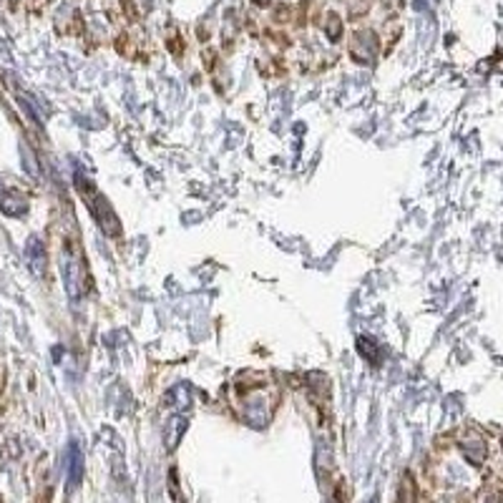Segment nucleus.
Returning <instances> with one entry per match:
<instances>
[{
	"label": "nucleus",
	"mask_w": 503,
	"mask_h": 503,
	"mask_svg": "<svg viewBox=\"0 0 503 503\" xmlns=\"http://www.w3.org/2000/svg\"><path fill=\"white\" fill-rule=\"evenodd\" d=\"M76 189H79L81 199H83V204L88 206V212L93 214V219L99 222V226L108 237H121V222L119 217L113 214L111 204L106 201V197L96 189L91 179H88L83 172H76Z\"/></svg>",
	"instance_id": "obj_1"
},
{
	"label": "nucleus",
	"mask_w": 503,
	"mask_h": 503,
	"mask_svg": "<svg viewBox=\"0 0 503 503\" xmlns=\"http://www.w3.org/2000/svg\"><path fill=\"white\" fill-rule=\"evenodd\" d=\"M60 270H63V285H66L71 299H81L88 290V270L86 262H83V252H81L76 239H66L63 242Z\"/></svg>",
	"instance_id": "obj_2"
},
{
	"label": "nucleus",
	"mask_w": 503,
	"mask_h": 503,
	"mask_svg": "<svg viewBox=\"0 0 503 503\" xmlns=\"http://www.w3.org/2000/svg\"><path fill=\"white\" fill-rule=\"evenodd\" d=\"M26 262L31 267L35 277H46L48 274V254H46V245H43V239L38 234L26 242Z\"/></svg>",
	"instance_id": "obj_3"
},
{
	"label": "nucleus",
	"mask_w": 503,
	"mask_h": 503,
	"mask_svg": "<svg viewBox=\"0 0 503 503\" xmlns=\"http://www.w3.org/2000/svg\"><path fill=\"white\" fill-rule=\"evenodd\" d=\"M28 199L23 192H15V189H10V192H6L3 197H0V212L8 214V217H23V214H28Z\"/></svg>",
	"instance_id": "obj_4"
},
{
	"label": "nucleus",
	"mask_w": 503,
	"mask_h": 503,
	"mask_svg": "<svg viewBox=\"0 0 503 503\" xmlns=\"http://www.w3.org/2000/svg\"><path fill=\"white\" fill-rule=\"evenodd\" d=\"M461 448H463L465 458H468V461H470L473 465H481V463H484V458H486V443H484V438H481V436L465 438L463 443H461Z\"/></svg>",
	"instance_id": "obj_5"
},
{
	"label": "nucleus",
	"mask_w": 503,
	"mask_h": 503,
	"mask_svg": "<svg viewBox=\"0 0 503 503\" xmlns=\"http://www.w3.org/2000/svg\"><path fill=\"white\" fill-rule=\"evenodd\" d=\"M397 503H418V486L415 478L405 470L403 478H400V486H397Z\"/></svg>",
	"instance_id": "obj_6"
},
{
	"label": "nucleus",
	"mask_w": 503,
	"mask_h": 503,
	"mask_svg": "<svg viewBox=\"0 0 503 503\" xmlns=\"http://www.w3.org/2000/svg\"><path fill=\"white\" fill-rule=\"evenodd\" d=\"M83 476V463H81V453L79 448L73 445L71 448V486H76Z\"/></svg>",
	"instance_id": "obj_7"
},
{
	"label": "nucleus",
	"mask_w": 503,
	"mask_h": 503,
	"mask_svg": "<svg viewBox=\"0 0 503 503\" xmlns=\"http://www.w3.org/2000/svg\"><path fill=\"white\" fill-rule=\"evenodd\" d=\"M476 503H503V496L498 488L486 486V488H481V493L476 496Z\"/></svg>",
	"instance_id": "obj_8"
},
{
	"label": "nucleus",
	"mask_w": 503,
	"mask_h": 503,
	"mask_svg": "<svg viewBox=\"0 0 503 503\" xmlns=\"http://www.w3.org/2000/svg\"><path fill=\"white\" fill-rule=\"evenodd\" d=\"M3 390H6V368L0 363V395H3Z\"/></svg>",
	"instance_id": "obj_9"
},
{
	"label": "nucleus",
	"mask_w": 503,
	"mask_h": 503,
	"mask_svg": "<svg viewBox=\"0 0 503 503\" xmlns=\"http://www.w3.org/2000/svg\"><path fill=\"white\" fill-rule=\"evenodd\" d=\"M0 503H3V498H0Z\"/></svg>",
	"instance_id": "obj_10"
}]
</instances>
